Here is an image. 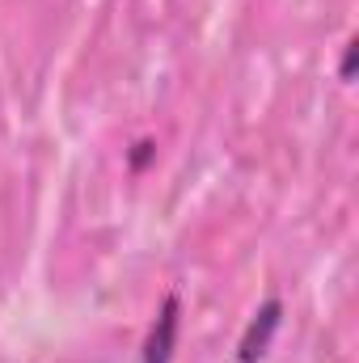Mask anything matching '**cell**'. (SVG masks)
Listing matches in <instances>:
<instances>
[{
  "label": "cell",
  "mask_w": 359,
  "mask_h": 363,
  "mask_svg": "<svg viewBox=\"0 0 359 363\" xmlns=\"http://www.w3.org/2000/svg\"><path fill=\"white\" fill-rule=\"evenodd\" d=\"M174 338H178V296H165L157 325L148 334V347H144V363H170L174 359Z\"/></svg>",
  "instance_id": "6da1fadb"
},
{
  "label": "cell",
  "mask_w": 359,
  "mask_h": 363,
  "mask_svg": "<svg viewBox=\"0 0 359 363\" xmlns=\"http://www.w3.org/2000/svg\"><path fill=\"white\" fill-rule=\"evenodd\" d=\"M279 317H283V304H279V300H267V304L258 308V317L250 321V330H245V338H241V355H237V359H241V363H258L263 355H267V342H270V334L279 330Z\"/></svg>",
  "instance_id": "7a4b0ae2"
},
{
  "label": "cell",
  "mask_w": 359,
  "mask_h": 363,
  "mask_svg": "<svg viewBox=\"0 0 359 363\" xmlns=\"http://www.w3.org/2000/svg\"><path fill=\"white\" fill-rule=\"evenodd\" d=\"M153 152H157V148H153V144H148V140H144V144H136V152H131V169H144V165H148V157H153Z\"/></svg>",
  "instance_id": "3957f363"
},
{
  "label": "cell",
  "mask_w": 359,
  "mask_h": 363,
  "mask_svg": "<svg viewBox=\"0 0 359 363\" xmlns=\"http://www.w3.org/2000/svg\"><path fill=\"white\" fill-rule=\"evenodd\" d=\"M351 72H355V43L347 47V60H343V81H351Z\"/></svg>",
  "instance_id": "277c9868"
}]
</instances>
